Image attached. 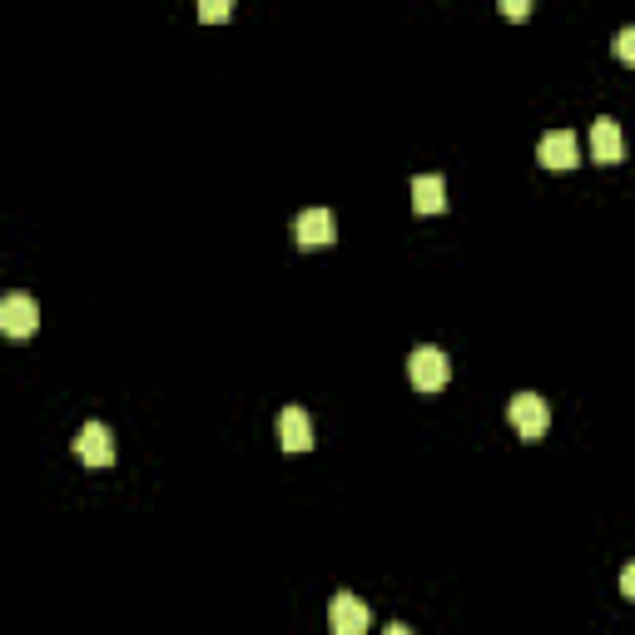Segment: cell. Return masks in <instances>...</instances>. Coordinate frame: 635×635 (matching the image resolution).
<instances>
[{"label": "cell", "instance_id": "obj_13", "mask_svg": "<svg viewBox=\"0 0 635 635\" xmlns=\"http://www.w3.org/2000/svg\"><path fill=\"white\" fill-rule=\"evenodd\" d=\"M502 15H511V21H527L531 5H527V0H502Z\"/></svg>", "mask_w": 635, "mask_h": 635}, {"label": "cell", "instance_id": "obj_7", "mask_svg": "<svg viewBox=\"0 0 635 635\" xmlns=\"http://www.w3.org/2000/svg\"><path fill=\"white\" fill-rule=\"evenodd\" d=\"M537 160L546 164V169H576V164H581V144H576L571 130H551V134H541Z\"/></svg>", "mask_w": 635, "mask_h": 635}, {"label": "cell", "instance_id": "obj_9", "mask_svg": "<svg viewBox=\"0 0 635 635\" xmlns=\"http://www.w3.org/2000/svg\"><path fill=\"white\" fill-rule=\"evenodd\" d=\"M621 154H625L621 125H615V119H596L591 125V160L596 164H621Z\"/></svg>", "mask_w": 635, "mask_h": 635}, {"label": "cell", "instance_id": "obj_4", "mask_svg": "<svg viewBox=\"0 0 635 635\" xmlns=\"http://www.w3.org/2000/svg\"><path fill=\"white\" fill-rule=\"evenodd\" d=\"M328 625H333V635H367V625H373V611H367V605L357 601L353 591H338L333 605H328Z\"/></svg>", "mask_w": 635, "mask_h": 635}, {"label": "cell", "instance_id": "obj_1", "mask_svg": "<svg viewBox=\"0 0 635 635\" xmlns=\"http://www.w3.org/2000/svg\"><path fill=\"white\" fill-rule=\"evenodd\" d=\"M408 377L418 392H442L447 377H452V357L442 353V348L422 343V348H412V357H408Z\"/></svg>", "mask_w": 635, "mask_h": 635}, {"label": "cell", "instance_id": "obj_5", "mask_svg": "<svg viewBox=\"0 0 635 635\" xmlns=\"http://www.w3.org/2000/svg\"><path fill=\"white\" fill-rule=\"evenodd\" d=\"M75 457L85 467H109V462H115V437H109L105 422H85V427L75 432Z\"/></svg>", "mask_w": 635, "mask_h": 635}, {"label": "cell", "instance_id": "obj_6", "mask_svg": "<svg viewBox=\"0 0 635 635\" xmlns=\"http://www.w3.org/2000/svg\"><path fill=\"white\" fill-rule=\"evenodd\" d=\"M293 238H298L303 248H328L338 238V219L333 209H303L298 224H293Z\"/></svg>", "mask_w": 635, "mask_h": 635}, {"label": "cell", "instance_id": "obj_15", "mask_svg": "<svg viewBox=\"0 0 635 635\" xmlns=\"http://www.w3.org/2000/svg\"><path fill=\"white\" fill-rule=\"evenodd\" d=\"M383 635H412V631H408V625H398V621H392V625H388V631H383Z\"/></svg>", "mask_w": 635, "mask_h": 635}, {"label": "cell", "instance_id": "obj_8", "mask_svg": "<svg viewBox=\"0 0 635 635\" xmlns=\"http://www.w3.org/2000/svg\"><path fill=\"white\" fill-rule=\"evenodd\" d=\"M273 432H279V447L283 452H308L313 447V422L303 408H283L279 422H273Z\"/></svg>", "mask_w": 635, "mask_h": 635}, {"label": "cell", "instance_id": "obj_12", "mask_svg": "<svg viewBox=\"0 0 635 635\" xmlns=\"http://www.w3.org/2000/svg\"><path fill=\"white\" fill-rule=\"evenodd\" d=\"M199 21H228V5L224 0H204V5H199Z\"/></svg>", "mask_w": 635, "mask_h": 635}, {"label": "cell", "instance_id": "obj_3", "mask_svg": "<svg viewBox=\"0 0 635 635\" xmlns=\"http://www.w3.org/2000/svg\"><path fill=\"white\" fill-rule=\"evenodd\" d=\"M0 328L11 338H31L40 328V308H35L31 293H5L0 298Z\"/></svg>", "mask_w": 635, "mask_h": 635}, {"label": "cell", "instance_id": "obj_2", "mask_svg": "<svg viewBox=\"0 0 635 635\" xmlns=\"http://www.w3.org/2000/svg\"><path fill=\"white\" fill-rule=\"evenodd\" d=\"M506 422L517 427L521 442H541V437H546V427H551L546 398H537V392H517V398L506 402Z\"/></svg>", "mask_w": 635, "mask_h": 635}, {"label": "cell", "instance_id": "obj_10", "mask_svg": "<svg viewBox=\"0 0 635 635\" xmlns=\"http://www.w3.org/2000/svg\"><path fill=\"white\" fill-rule=\"evenodd\" d=\"M412 209L418 214H442L447 209V179L442 174H418L412 179Z\"/></svg>", "mask_w": 635, "mask_h": 635}, {"label": "cell", "instance_id": "obj_14", "mask_svg": "<svg viewBox=\"0 0 635 635\" xmlns=\"http://www.w3.org/2000/svg\"><path fill=\"white\" fill-rule=\"evenodd\" d=\"M621 596H625V601H635V561L621 571Z\"/></svg>", "mask_w": 635, "mask_h": 635}, {"label": "cell", "instance_id": "obj_11", "mask_svg": "<svg viewBox=\"0 0 635 635\" xmlns=\"http://www.w3.org/2000/svg\"><path fill=\"white\" fill-rule=\"evenodd\" d=\"M615 55H621L625 66H635V25H621V31H615Z\"/></svg>", "mask_w": 635, "mask_h": 635}]
</instances>
